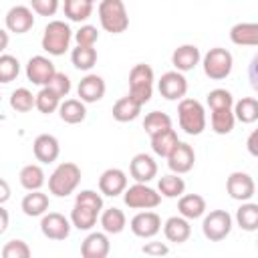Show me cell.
<instances>
[{
	"mask_svg": "<svg viewBox=\"0 0 258 258\" xmlns=\"http://www.w3.org/2000/svg\"><path fill=\"white\" fill-rule=\"evenodd\" d=\"M81 183V167L73 161H62L48 177V191L56 198L71 196Z\"/></svg>",
	"mask_w": 258,
	"mask_h": 258,
	"instance_id": "6da1fadb",
	"label": "cell"
},
{
	"mask_svg": "<svg viewBox=\"0 0 258 258\" xmlns=\"http://www.w3.org/2000/svg\"><path fill=\"white\" fill-rule=\"evenodd\" d=\"M71 40H73V30L71 26L64 22V20H50L46 26H44V32H42V50H46L48 54L52 56H60L69 50L71 46Z\"/></svg>",
	"mask_w": 258,
	"mask_h": 258,
	"instance_id": "7a4b0ae2",
	"label": "cell"
},
{
	"mask_svg": "<svg viewBox=\"0 0 258 258\" xmlns=\"http://www.w3.org/2000/svg\"><path fill=\"white\" fill-rule=\"evenodd\" d=\"M177 121L179 127L187 133V135H202L208 121H206V109L200 101L196 99H179L177 105Z\"/></svg>",
	"mask_w": 258,
	"mask_h": 258,
	"instance_id": "3957f363",
	"label": "cell"
},
{
	"mask_svg": "<svg viewBox=\"0 0 258 258\" xmlns=\"http://www.w3.org/2000/svg\"><path fill=\"white\" fill-rule=\"evenodd\" d=\"M99 22L105 32H125L129 26V16L123 0H99Z\"/></svg>",
	"mask_w": 258,
	"mask_h": 258,
	"instance_id": "277c9868",
	"label": "cell"
},
{
	"mask_svg": "<svg viewBox=\"0 0 258 258\" xmlns=\"http://www.w3.org/2000/svg\"><path fill=\"white\" fill-rule=\"evenodd\" d=\"M153 81H155V75L149 64H145V62L135 64L129 71V93L127 95H131L141 105L149 103V99L153 95Z\"/></svg>",
	"mask_w": 258,
	"mask_h": 258,
	"instance_id": "5b68a950",
	"label": "cell"
},
{
	"mask_svg": "<svg viewBox=\"0 0 258 258\" xmlns=\"http://www.w3.org/2000/svg\"><path fill=\"white\" fill-rule=\"evenodd\" d=\"M202 67H204V73L208 79L212 81H224L230 73H232V67H234V58H232V52L222 48V46H214L210 48L204 56H202Z\"/></svg>",
	"mask_w": 258,
	"mask_h": 258,
	"instance_id": "8992f818",
	"label": "cell"
},
{
	"mask_svg": "<svg viewBox=\"0 0 258 258\" xmlns=\"http://www.w3.org/2000/svg\"><path fill=\"white\" fill-rule=\"evenodd\" d=\"M123 202L131 210H153L161 204V194L157 189H153L151 185H147V183L135 181L133 185L125 187Z\"/></svg>",
	"mask_w": 258,
	"mask_h": 258,
	"instance_id": "52a82bcc",
	"label": "cell"
},
{
	"mask_svg": "<svg viewBox=\"0 0 258 258\" xmlns=\"http://www.w3.org/2000/svg\"><path fill=\"white\" fill-rule=\"evenodd\" d=\"M202 232L210 242H222L232 232V216L226 210H212L204 216Z\"/></svg>",
	"mask_w": 258,
	"mask_h": 258,
	"instance_id": "ba28073f",
	"label": "cell"
},
{
	"mask_svg": "<svg viewBox=\"0 0 258 258\" xmlns=\"http://www.w3.org/2000/svg\"><path fill=\"white\" fill-rule=\"evenodd\" d=\"M157 89L163 99L167 101H179L187 93V79L179 71H167L157 81Z\"/></svg>",
	"mask_w": 258,
	"mask_h": 258,
	"instance_id": "9c48e42d",
	"label": "cell"
},
{
	"mask_svg": "<svg viewBox=\"0 0 258 258\" xmlns=\"http://www.w3.org/2000/svg\"><path fill=\"white\" fill-rule=\"evenodd\" d=\"M226 189L232 200L236 202H248L256 194V183L250 173L246 171H232L230 177L226 179Z\"/></svg>",
	"mask_w": 258,
	"mask_h": 258,
	"instance_id": "30bf717a",
	"label": "cell"
},
{
	"mask_svg": "<svg viewBox=\"0 0 258 258\" xmlns=\"http://www.w3.org/2000/svg\"><path fill=\"white\" fill-rule=\"evenodd\" d=\"M71 220L64 218L62 214L58 212H44L42 214V220H40V232L44 238L48 240H67L69 234H71Z\"/></svg>",
	"mask_w": 258,
	"mask_h": 258,
	"instance_id": "8fae6325",
	"label": "cell"
},
{
	"mask_svg": "<svg viewBox=\"0 0 258 258\" xmlns=\"http://www.w3.org/2000/svg\"><path fill=\"white\" fill-rule=\"evenodd\" d=\"M167 159V165L173 173H187L191 171L194 163H196V151L189 143H183V141H177V145L169 151V155L165 157Z\"/></svg>",
	"mask_w": 258,
	"mask_h": 258,
	"instance_id": "7c38bea8",
	"label": "cell"
},
{
	"mask_svg": "<svg viewBox=\"0 0 258 258\" xmlns=\"http://www.w3.org/2000/svg\"><path fill=\"white\" fill-rule=\"evenodd\" d=\"M56 73L54 69V62L42 54H36V56H30L28 62H26V79L32 83V85H40L44 87L50 77Z\"/></svg>",
	"mask_w": 258,
	"mask_h": 258,
	"instance_id": "4fadbf2b",
	"label": "cell"
},
{
	"mask_svg": "<svg viewBox=\"0 0 258 258\" xmlns=\"http://www.w3.org/2000/svg\"><path fill=\"white\" fill-rule=\"evenodd\" d=\"M129 228L137 238H153L161 230V218L151 210H143L131 218Z\"/></svg>",
	"mask_w": 258,
	"mask_h": 258,
	"instance_id": "5bb4252c",
	"label": "cell"
},
{
	"mask_svg": "<svg viewBox=\"0 0 258 258\" xmlns=\"http://www.w3.org/2000/svg\"><path fill=\"white\" fill-rule=\"evenodd\" d=\"M127 187V173L119 167H109L99 177V191L109 198H117Z\"/></svg>",
	"mask_w": 258,
	"mask_h": 258,
	"instance_id": "9a60e30c",
	"label": "cell"
},
{
	"mask_svg": "<svg viewBox=\"0 0 258 258\" xmlns=\"http://www.w3.org/2000/svg\"><path fill=\"white\" fill-rule=\"evenodd\" d=\"M4 24H6L8 32L24 34V32H28L34 26V14H32V10L28 6H12L6 12Z\"/></svg>",
	"mask_w": 258,
	"mask_h": 258,
	"instance_id": "2e32d148",
	"label": "cell"
},
{
	"mask_svg": "<svg viewBox=\"0 0 258 258\" xmlns=\"http://www.w3.org/2000/svg\"><path fill=\"white\" fill-rule=\"evenodd\" d=\"M129 175L139 181V183H149L155 175H157V163L151 155L147 153H137L133 155L131 163H129Z\"/></svg>",
	"mask_w": 258,
	"mask_h": 258,
	"instance_id": "e0dca14e",
	"label": "cell"
},
{
	"mask_svg": "<svg viewBox=\"0 0 258 258\" xmlns=\"http://www.w3.org/2000/svg\"><path fill=\"white\" fill-rule=\"evenodd\" d=\"M32 153L36 157V161L40 163H52L58 159V153H60V145H58V139L50 133H42L34 139L32 143Z\"/></svg>",
	"mask_w": 258,
	"mask_h": 258,
	"instance_id": "ac0fdd59",
	"label": "cell"
},
{
	"mask_svg": "<svg viewBox=\"0 0 258 258\" xmlns=\"http://www.w3.org/2000/svg\"><path fill=\"white\" fill-rule=\"evenodd\" d=\"M202 60V52L196 44H181L171 52V64L179 73L194 71Z\"/></svg>",
	"mask_w": 258,
	"mask_h": 258,
	"instance_id": "d6986e66",
	"label": "cell"
},
{
	"mask_svg": "<svg viewBox=\"0 0 258 258\" xmlns=\"http://www.w3.org/2000/svg\"><path fill=\"white\" fill-rule=\"evenodd\" d=\"M105 91H107L105 81L99 75H87V77H83L81 83H79V87H77V93H79V97H81L83 103H97V101H101L105 97Z\"/></svg>",
	"mask_w": 258,
	"mask_h": 258,
	"instance_id": "ffe728a7",
	"label": "cell"
},
{
	"mask_svg": "<svg viewBox=\"0 0 258 258\" xmlns=\"http://www.w3.org/2000/svg\"><path fill=\"white\" fill-rule=\"evenodd\" d=\"M109 250H111V242L105 232H91L81 244L83 258H105Z\"/></svg>",
	"mask_w": 258,
	"mask_h": 258,
	"instance_id": "44dd1931",
	"label": "cell"
},
{
	"mask_svg": "<svg viewBox=\"0 0 258 258\" xmlns=\"http://www.w3.org/2000/svg\"><path fill=\"white\" fill-rule=\"evenodd\" d=\"M163 236H165L167 242H173V244L187 242V238L191 236L189 220H185L183 216H171V218H167L165 224H163Z\"/></svg>",
	"mask_w": 258,
	"mask_h": 258,
	"instance_id": "7402d4cb",
	"label": "cell"
},
{
	"mask_svg": "<svg viewBox=\"0 0 258 258\" xmlns=\"http://www.w3.org/2000/svg\"><path fill=\"white\" fill-rule=\"evenodd\" d=\"M141 103L139 101H135L131 95H125V97H121V99H117L115 101V105H113V119L115 121H119V123H129V121H135L137 117H139V113H141Z\"/></svg>",
	"mask_w": 258,
	"mask_h": 258,
	"instance_id": "603a6c76",
	"label": "cell"
},
{
	"mask_svg": "<svg viewBox=\"0 0 258 258\" xmlns=\"http://www.w3.org/2000/svg\"><path fill=\"white\" fill-rule=\"evenodd\" d=\"M177 212L185 220H198L206 214V200L200 194H181L177 202Z\"/></svg>",
	"mask_w": 258,
	"mask_h": 258,
	"instance_id": "cb8c5ba5",
	"label": "cell"
},
{
	"mask_svg": "<svg viewBox=\"0 0 258 258\" xmlns=\"http://www.w3.org/2000/svg\"><path fill=\"white\" fill-rule=\"evenodd\" d=\"M230 40L238 46H256L258 44V24L256 22H238L230 28Z\"/></svg>",
	"mask_w": 258,
	"mask_h": 258,
	"instance_id": "d4e9b609",
	"label": "cell"
},
{
	"mask_svg": "<svg viewBox=\"0 0 258 258\" xmlns=\"http://www.w3.org/2000/svg\"><path fill=\"white\" fill-rule=\"evenodd\" d=\"M58 115L64 123L69 125H77V123H83L85 117H87V107L81 99H64L60 105H58Z\"/></svg>",
	"mask_w": 258,
	"mask_h": 258,
	"instance_id": "484cf974",
	"label": "cell"
},
{
	"mask_svg": "<svg viewBox=\"0 0 258 258\" xmlns=\"http://www.w3.org/2000/svg\"><path fill=\"white\" fill-rule=\"evenodd\" d=\"M210 125L212 131L218 135H228L232 133L234 125H236V117L232 107H224V109H212L210 111Z\"/></svg>",
	"mask_w": 258,
	"mask_h": 258,
	"instance_id": "4316f807",
	"label": "cell"
},
{
	"mask_svg": "<svg viewBox=\"0 0 258 258\" xmlns=\"http://www.w3.org/2000/svg\"><path fill=\"white\" fill-rule=\"evenodd\" d=\"M20 208L28 218H38L48 210V196L42 194L40 189H32L30 194H26L22 198Z\"/></svg>",
	"mask_w": 258,
	"mask_h": 258,
	"instance_id": "83f0119b",
	"label": "cell"
},
{
	"mask_svg": "<svg viewBox=\"0 0 258 258\" xmlns=\"http://www.w3.org/2000/svg\"><path fill=\"white\" fill-rule=\"evenodd\" d=\"M99 222H101V228L105 234H121L127 226V218H125L123 210H119V208L101 210Z\"/></svg>",
	"mask_w": 258,
	"mask_h": 258,
	"instance_id": "f1b7e54d",
	"label": "cell"
},
{
	"mask_svg": "<svg viewBox=\"0 0 258 258\" xmlns=\"http://www.w3.org/2000/svg\"><path fill=\"white\" fill-rule=\"evenodd\" d=\"M149 137H151V149H153V153L159 155V157H167L169 151H171V149L177 145V141H179L175 129H171V127H167V129H163V131H159V133H153V135H149Z\"/></svg>",
	"mask_w": 258,
	"mask_h": 258,
	"instance_id": "f546056e",
	"label": "cell"
},
{
	"mask_svg": "<svg viewBox=\"0 0 258 258\" xmlns=\"http://www.w3.org/2000/svg\"><path fill=\"white\" fill-rule=\"evenodd\" d=\"M101 212L89 208V206H83V204H75L73 212H71V224L77 228V230H83V232H89L95 224H97V218H99Z\"/></svg>",
	"mask_w": 258,
	"mask_h": 258,
	"instance_id": "4dcf8cb0",
	"label": "cell"
},
{
	"mask_svg": "<svg viewBox=\"0 0 258 258\" xmlns=\"http://www.w3.org/2000/svg\"><path fill=\"white\" fill-rule=\"evenodd\" d=\"M236 224L246 232L258 230V204L254 202H242V206L236 210Z\"/></svg>",
	"mask_w": 258,
	"mask_h": 258,
	"instance_id": "1f68e13d",
	"label": "cell"
},
{
	"mask_svg": "<svg viewBox=\"0 0 258 258\" xmlns=\"http://www.w3.org/2000/svg\"><path fill=\"white\" fill-rule=\"evenodd\" d=\"M232 111H234L236 121L250 125L258 119V101L254 97H242L238 103L232 105Z\"/></svg>",
	"mask_w": 258,
	"mask_h": 258,
	"instance_id": "d6a6232c",
	"label": "cell"
},
{
	"mask_svg": "<svg viewBox=\"0 0 258 258\" xmlns=\"http://www.w3.org/2000/svg\"><path fill=\"white\" fill-rule=\"evenodd\" d=\"M18 179H20V185L24 187V189H28V191H32V189H40L42 185H44V171H42V167L40 165H36V163H28V165H24L22 169H20V173H18Z\"/></svg>",
	"mask_w": 258,
	"mask_h": 258,
	"instance_id": "836d02e7",
	"label": "cell"
},
{
	"mask_svg": "<svg viewBox=\"0 0 258 258\" xmlns=\"http://www.w3.org/2000/svg\"><path fill=\"white\" fill-rule=\"evenodd\" d=\"M157 191L163 196V198H179L183 191H185V181L183 177H179V173H167V175H161L159 181H157Z\"/></svg>",
	"mask_w": 258,
	"mask_h": 258,
	"instance_id": "e575fe53",
	"label": "cell"
},
{
	"mask_svg": "<svg viewBox=\"0 0 258 258\" xmlns=\"http://www.w3.org/2000/svg\"><path fill=\"white\" fill-rule=\"evenodd\" d=\"M64 16L73 22H85L93 14V4L89 0H64L62 2Z\"/></svg>",
	"mask_w": 258,
	"mask_h": 258,
	"instance_id": "d590c367",
	"label": "cell"
},
{
	"mask_svg": "<svg viewBox=\"0 0 258 258\" xmlns=\"http://www.w3.org/2000/svg\"><path fill=\"white\" fill-rule=\"evenodd\" d=\"M71 60H73L75 69L91 71L97 62V50L93 46H79L77 44V48H73V52H71Z\"/></svg>",
	"mask_w": 258,
	"mask_h": 258,
	"instance_id": "8d00e7d4",
	"label": "cell"
},
{
	"mask_svg": "<svg viewBox=\"0 0 258 258\" xmlns=\"http://www.w3.org/2000/svg\"><path fill=\"white\" fill-rule=\"evenodd\" d=\"M58 105H60V97H58L54 91H50L48 87H42V89L34 95V107H36L40 113H44V115L54 113V111L58 109Z\"/></svg>",
	"mask_w": 258,
	"mask_h": 258,
	"instance_id": "74e56055",
	"label": "cell"
},
{
	"mask_svg": "<svg viewBox=\"0 0 258 258\" xmlns=\"http://www.w3.org/2000/svg\"><path fill=\"white\" fill-rule=\"evenodd\" d=\"M167 127H171V117L167 113H163V111H151L143 119V129H145L147 135L159 133V131H163Z\"/></svg>",
	"mask_w": 258,
	"mask_h": 258,
	"instance_id": "f35d334b",
	"label": "cell"
},
{
	"mask_svg": "<svg viewBox=\"0 0 258 258\" xmlns=\"http://www.w3.org/2000/svg\"><path fill=\"white\" fill-rule=\"evenodd\" d=\"M10 107L16 113H28L34 107V95L26 87H20V89L12 91V95H10Z\"/></svg>",
	"mask_w": 258,
	"mask_h": 258,
	"instance_id": "ab89813d",
	"label": "cell"
},
{
	"mask_svg": "<svg viewBox=\"0 0 258 258\" xmlns=\"http://www.w3.org/2000/svg\"><path fill=\"white\" fill-rule=\"evenodd\" d=\"M20 73V62L12 54H0V83H12Z\"/></svg>",
	"mask_w": 258,
	"mask_h": 258,
	"instance_id": "60d3db41",
	"label": "cell"
},
{
	"mask_svg": "<svg viewBox=\"0 0 258 258\" xmlns=\"http://www.w3.org/2000/svg\"><path fill=\"white\" fill-rule=\"evenodd\" d=\"M206 101H208L210 111L212 109H224V107H232L234 105V97L226 89H214V91H210L206 95Z\"/></svg>",
	"mask_w": 258,
	"mask_h": 258,
	"instance_id": "b9f144b4",
	"label": "cell"
},
{
	"mask_svg": "<svg viewBox=\"0 0 258 258\" xmlns=\"http://www.w3.org/2000/svg\"><path fill=\"white\" fill-rule=\"evenodd\" d=\"M44 87H48V89H50V91H54L60 99H64V97L71 93V79H69V75H64V73H58V71H56Z\"/></svg>",
	"mask_w": 258,
	"mask_h": 258,
	"instance_id": "7bdbcfd3",
	"label": "cell"
},
{
	"mask_svg": "<svg viewBox=\"0 0 258 258\" xmlns=\"http://www.w3.org/2000/svg\"><path fill=\"white\" fill-rule=\"evenodd\" d=\"M75 40L79 46H95V42L99 40V30L93 24H83L77 32H75Z\"/></svg>",
	"mask_w": 258,
	"mask_h": 258,
	"instance_id": "ee69618b",
	"label": "cell"
},
{
	"mask_svg": "<svg viewBox=\"0 0 258 258\" xmlns=\"http://www.w3.org/2000/svg\"><path fill=\"white\" fill-rule=\"evenodd\" d=\"M2 256L4 258H28L30 256V248H28V244L24 240H10L2 248Z\"/></svg>",
	"mask_w": 258,
	"mask_h": 258,
	"instance_id": "f6af8a7d",
	"label": "cell"
},
{
	"mask_svg": "<svg viewBox=\"0 0 258 258\" xmlns=\"http://www.w3.org/2000/svg\"><path fill=\"white\" fill-rule=\"evenodd\" d=\"M75 204L89 206V208H93V210H97V212L103 210V198H101V194H97L95 189H81V191L77 194V198H75Z\"/></svg>",
	"mask_w": 258,
	"mask_h": 258,
	"instance_id": "bcb514c9",
	"label": "cell"
},
{
	"mask_svg": "<svg viewBox=\"0 0 258 258\" xmlns=\"http://www.w3.org/2000/svg\"><path fill=\"white\" fill-rule=\"evenodd\" d=\"M30 8L38 16H54L58 10V0H30Z\"/></svg>",
	"mask_w": 258,
	"mask_h": 258,
	"instance_id": "7dc6e473",
	"label": "cell"
},
{
	"mask_svg": "<svg viewBox=\"0 0 258 258\" xmlns=\"http://www.w3.org/2000/svg\"><path fill=\"white\" fill-rule=\"evenodd\" d=\"M141 252L147 256H165L169 252V248L163 242H147V244H143Z\"/></svg>",
	"mask_w": 258,
	"mask_h": 258,
	"instance_id": "c3c4849f",
	"label": "cell"
},
{
	"mask_svg": "<svg viewBox=\"0 0 258 258\" xmlns=\"http://www.w3.org/2000/svg\"><path fill=\"white\" fill-rule=\"evenodd\" d=\"M10 200V185L4 177H0V204H6Z\"/></svg>",
	"mask_w": 258,
	"mask_h": 258,
	"instance_id": "681fc988",
	"label": "cell"
},
{
	"mask_svg": "<svg viewBox=\"0 0 258 258\" xmlns=\"http://www.w3.org/2000/svg\"><path fill=\"white\" fill-rule=\"evenodd\" d=\"M8 224H10V216H8V210H4L2 208V204H0V236L8 230Z\"/></svg>",
	"mask_w": 258,
	"mask_h": 258,
	"instance_id": "f907efd6",
	"label": "cell"
},
{
	"mask_svg": "<svg viewBox=\"0 0 258 258\" xmlns=\"http://www.w3.org/2000/svg\"><path fill=\"white\" fill-rule=\"evenodd\" d=\"M8 42H10V36H8V30L6 28H0V54L8 48Z\"/></svg>",
	"mask_w": 258,
	"mask_h": 258,
	"instance_id": "816d5d0a",
	"label": "cell"
},
{
	"mask_svg": "<svg viewBox=\"0 0 258 258\" xmlns=\"http://www.w3.org/2000/svg\"><path fill=\"white\" fill-rule=\"evenodd\" d=\"M256 131H252L250 133V137H248V151L252 153V155H258V149H256Z\"/></svg>",
	"mask_w": 258,
	"mask_h": 258,
	"instance_id": "f5cc1de1",
	"label": "cell"
},
{
	"mask_svg": "<svg viewBox=\"0 0 258 258\" xmlns=\"http://www.w3.org/2000/svg\"><path fill=\"white\" fill-rule=\"evenodd\" d=\"M89 2H91V4H95V2H97V0H89Z\"/></svg>",
	"mask_w": 258,
	"mask_h": 258,
	"instance_id": "db71d44e",
	"label": "cell"
},
{
	"mask_svg": "<svg viewBox=\"0 0 258 258\" xmlns=\"http://www.w3.org/2000/svg\"><path fill=\"white\" fill-rule=\"evenodd\" d=\"M0 103H2V95H0Z\"/></svg>",
	"mask_w": 258,
	"mask_h": 258,
	"instance_id": "11a10c76",
	"label": "cell"
}]
</instances>
